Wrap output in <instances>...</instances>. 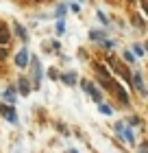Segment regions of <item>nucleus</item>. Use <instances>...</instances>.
<instances>
[{
    "label": "nucleus",
    "mask_w": 148,
    "mask_h": 153,
    "mask_svg": "<svg viewBox=\"0 0 148 153\" xmlns=\"http://www.w3.org/2000/svg\"><path fill=\"white\" fill-rule=\"evenodd\" d=\"M29 64H31V72H33V85L39 88V83H41V64H39V59L35 57V55H31Z\"/></svg>",
    "instance_id": "nucleus-1"
},
{
    "label": "nucleus",
    "mask_w": 148,
    "mask_h": 153,
    "mask_svg": "<svg viewBox=\"0 0 148 153\" xmlns=\"http://www.w3.org/2000/svg\"><path fill=\"white\" fill-rule=\"evenodd\" d=\"M81 85H83V90H85V92H87V94H89V96H91V99H94L96 103H102V94H100V90H98V88H96L91 81L83 79V81H81Z\"/></svg>",
    "instance_id": "nucleus-2"
},
{
    "label": "nucleus",
    "mask_w": 148,
    "mask_h": 153,
    "mask_svg": "<svg viewBox=\"0 0 148 153\" xmlns=\"http://www.w3.org/2000/svg\"><path fill=\"white\" fill-rule=\"evenodd\" d=\"M0 114H2L11 125H18V114H15V109H13V105H9V103H0Z\"/></svg>",
    "instance_id": "nucleus-3"
},
{
    "label": "nucleus",
    "mask_w": 148,
    "mask_h": 153,
    "mask_svg": "<svg viewBox=\"0 0 148 153\" xmlns=\"http://www.w3.org/2000/svg\"><path fill=\"white\" fill-rule=\"evenodd\" d=\"M29 59H31L29 48H20V51L15 53V59H13V64H15L18 68H26V66H29Z\"/></svg>",
    "instance_id": "nucleus-4"
},
{
    "label": "nucleus",
    "mask_w": 148,
    "mask_h": 153,
    "mask_svg": "<svg viewBox=\"0 0 148 153\" xmlns=\"http://www.w3.org/2000/svg\"><path fill=\"white\" fill-rule=\"evenodd\" d=\"M113 94H116V99L120 101V103H122V105H129V94H126L124 92V88L122 85H120V83H116V88H113Z\"/></svg>",
    "instance_id": "nucleus-5"
},
{
    "label": "nucleus",
    "mask_w": 148,
    "mask_h": 153,
    "mask_svg": "<svg viewBox=\"0 0 148 153\" xmlns=\"http://www.w3.org/2000/svg\"><path fill=\"white\" fill-rule=\"evenodd\" d=\"M9 39H11V31L7 29L4 22H0V46H7V44H9Z\"/></svg>",
    "instance_id": "nucleus-6"
},
{
    "label": "nucleus",
    "mask_w": 148,
    "mask_h": 153,
    "mask_svg": "<svg viewBox=\"0 0 148 153\" xmlns=\"http://www.w3.org/2000/svg\"><path fill=\"white\" fill-rule=\"evenodd\" d=\"M13 33L18 35V39H22V42H29V33H26V29L20 22H13Z\"/></svg>",
    "instance_id": "nucleus-7"
},
{
    "label": "nucleus",
    "mask_w": 148,
    "mask_h": 153,
    "mask_svg": "<svg viewBox=\"0 0 148 153\" xmlns=\"http://www.w3.org/2000/svg\"><path fill=\"white\" fill-rule=\"evenodd\" d=\"M18 88H20V94H29L31 92V81L29 79H26V76H20V79H18Z\"/></svg>",
    "instance_id": "nucleus-8"
},
{
    "label": "nucleus",
    "mask_w": 148,
    "mask_h": 153,
    "mask_svg": "<svg viewBox=\"0 0 148 153\" xmlns=\"http://www.w3.org/2000/svg\"><path fill=\"white\" fill-rule=\"evenodd\" d=\"M133 85L137 88V92H139V94H146V88H144V81H142V74H139V72L133 74Z\"/></svg>",
    "instance_id": "nucleus-9"
},
{
    "label": "nucleus",
    "mask_w": 148,
    "mask_h": 153,
    "mask_svg": "<svg viewBox=\"0 0 148 153\" xmlns=\"http://www.w3.org/2000/svg\"><path fill=\"white\" fill-rule=\"evenodd\" d=\"M4 101L9 103V105H15V88L4 90Z\"/></svg>",
    "instance_id": "nucleus-10"
},
{
    "label": "nucleus",
    "mask_w": 148,
    "mask_h": 153,
    "mask_svg": "<svg viewBox=\"0 0 148 153\" xmlns=\"http://www.w3.org/2000/svg\"><path fill=\"white\" fill-rule=\"evenodd\" d=\"M61 81L66 83V85H74V83L79 81V76H76L74 72H68V74H63V76H61Z\"/></svg>",
    "instance_id": "nucleus-11"
},
{
    "label": "nucleus",
    "mask_w": 148,
    "mask_h": 153,
    "mask_svg": "<svg viewBox=\"0 0 148 153\" xmlns=\"http://www.w3.org/2000/svg\"><path fill=\"white\" fill-rule=\"evenodd\" d=\"M89 37L94 39V42H102L105 37H107V33H105V31H91V33H89Z\"/></svg>",
    "instance_id": "nucleus-12"
},
{
    "label": "nucleus",
    "mask_w": 148,
    "mask_h": 153,
    "mask_svg": "<svg viewBox=\"0 0 148 153\" xmlns=\"http://www.w3.org/2000/svg\"><path fill=\"white\" fill-rule=\"evenodd\" d=\"M66 13H68V7H66V4H59L54 16H57V20H63V16H66Z\"/></svg>",
    "instance_id": "nucleus-13"
},
{
    "label": "nucleus",
    "mask_w": 148,
    "mask_h": 153,
    "mask_svg": "<svg viewBox=\"0 0 148 153\" xmlns=\"http://www.w3.org/2000/svg\"><path fill=\"white\" fill-rule=\"evenodd\" d=\"M98 109H100L105 116H111V114H113V109H111L109 105H105V103H98Z\"/></svg>",
    "instance_id": "nucleus-14"
},
{
    "label": "nucleus",
    "mask_w": 148,
    "mask_h": 153,
    "mask_svg": "<svg viewBox=\"0 0 148 153\" xmlns=\"http://www.w3.org/2000/svg\"><path fill=\"white\" fill-rule=\"evenodd\" d=\"M122 136H124V140H126V142H131V144L135 142V140H133V134H131L129 129H124V131H122Z\"/></svg>",
    "instance_id": "nucleus-15"
},
{
    "label": "nucleus",
    "mask_w": 148,
    "mask_h": 153,
    "mask_svg": "<svg viewBox=\"0 0 148 153\" xmlns=\"http://www.w3.org/2000/svg\"><path fill=\"white\" fill-rule=\"evenodd\" d=\"M63 31H66V22H63V20H57V33L61 35Z\"/></svg>",
    "instance_id": "nucleus-16"
},
{
    "label": "nucleus",
    "mask_w": 148,
    "mask_h": 153,
    "mask_svg": "<svg viewBox=\"0 0 148 153\" xmlns=\"http://www.w3.org/2000/svg\"><path fill=\"white\" fill-rule=\"evenodd\" d=\"M133 53H135L137 57H142V55H144V48L139 46V44H135V46H133Z\"/></svg>",
    "instance_id": "nucleus-17"
},
{
    "label": "nucleus",
    "mask_w": 148,
    "mask_h": 153,
    "mask_svg": "<svg viewBox=\"0 0 148 153\" xmlns=\"http://www.w3.org/2000/svg\"><path fill=\"white\" fill-rule=\"evenodd\" d=\"M124 59H126V61H129V64H133V61H135V55H133V53H129V51H126V53H124Z\"/></svg>",
    "instance_id": "nucleus-18"
},
{
    "label": "nucleus",
    "mask_w": 148,
    "mask_h": 153,
    "mask_svg": "<svg viewBox=\"0 0 148 153\" xmlns=\"http://www.w3.org/2000/svg\"><path fill=\"white\" fill-rule=\"evenodd\" d=\"M7 53H9V51H7L4 46H0V61H2V59H7Z\"/></svg>",
    "instance_id": "nucleus-19"
},
{
    "label": "nucleus",
    "mask_w": 148,
    "mask_h": 153,
    "mask_svg": "<svg viewBox=\"0 0 148 153\" xmlns=\"http://www.w3.org/2000/svg\"><path fill=\"white\" fill-rule=\"evenodd\" d=\"M129 125H131V127H137V125H139V118H137V116H133L131 120H129Z\"/></svg>",
    "instance_id": "nucleus-20"
},
{
    "label": "nucleus",
    "mask_w": 148,
    "mask_h": 153,
    "mask_svg": "<svg viewBox=\"0 0 148 153\" xmlns=\"http://www.w3.org/2000/svg\"><path fill=\"white\" fill-rule=\"evenodd\" d=\"M139 4H142V9L146 11V16H148V0H139Z\"/></svg>",
    "instance_id": "nucleus-21"
},
{
    "label": "nucleus",
    "mask_w": 148,
    "mask_h": 153,
    "mask_svg": "<svg viewBox=\"0 0 148 153\" xmlns=\"http://www.w3.org/2000/svg\"><path fill=\"white\" fill-rule=\"evenodd\" d=\"M98 20H100V22H102V24H107V22H109V20H107V18H105V13H100V11H98Z\"/></svg>",
    "instance_id": "nucleus-22"
},
{
    "label": "nucleus",
    "mask_w": 148,
    "mask_h": 153,
    "mask_svg": "<svg viewBox=\"0 0 148 153\" xmlns=\"http://www.w3.org/2000/svg\"><path fill=\"white\" fill-rule=\"evenodd\" d=\"M116 131H118V134H122V131H124V125H122V123H116Z\"/></svg>",
    "instance_id": "nucleus-23"
},
{
    "label": "nucleus",
    "mask_w": 148,
    "mask_h": 153,
    "mask_svg": "<svg viewBox=\"0 0 148 153\" xmlns=\"http://www.w3.org/2000/svg\"><path fill=\"white\" fill-rule=\"evenodd\" d=\"M139 153H148V144H142V147H139Z\"/></svg>",
    "instance_id": "nucleus-24"
},
{
    "label": "nucleus",
    "mask_w": 148,
    "mask_h": 153,
    "mask_svg": "<svg viewBox=\"0 0 148 153\" xmlns=\"http://www.w3.org/2000/svg\"><path fill=\"white\" fill-rule=\"evenodd\" d=\"M68 153H79V151H74V149H70V151H68Z\"/></svg>",
    "instance_id": "nucleus-25"
},
{
    "label": "nucleus",
    "mask_w": 148,
    "mask_h": 153,
    "mask_svg": "<svg viewBox=\"0 0 148 153\" xmlns=\"http://www.w3.org/2000/svg\"><path fill=\"white\" fill-rule=\"evenodd\" d=\"M146 51H148V44H146Z\"/></svg>",
    "instance_id": "nucleus-26"
}]
</instances>
